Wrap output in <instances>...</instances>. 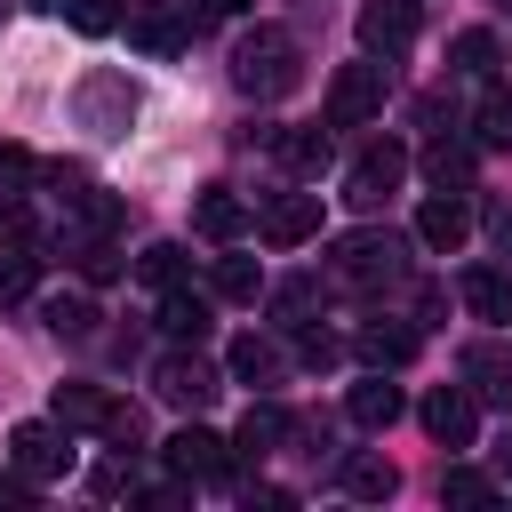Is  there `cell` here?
I'll list each match as a JSON object with an SVG mask.
<instances>
[{"mask_svg": "<svg viewBox=\"0 0 512 512\" xmlns=\"http://www.w3.org/2000/svg\"><path fill=\"white\" fill-rule=\"evenodd\" d=\"M304 80V56H296V40L280 32V24H256L240 48H232V88L240 96H288Z\"/></svg>", "mask_w": 512, "mask_h": 512, "instance_id": "6da1fadb", "label": "cell"}, {"mask_svg": "<svg viewBox=\"0 0 512 512\" xmlns=\"http://www.w3.org/2000/svg\"><path fill=\"white\" fill-rule=\"evenodd\" d=\"M72 120L88 128V136H128V120H136V80L128 72H112V64H96L80 88H72Z\"/></svg>", "mask_w": 512, "mask_h": 512, "instance_id": "7a4b0ae2", "label": "cell"}, {"mask_svg": "<svg viewBox=\"0 0 512 512\" xmlns=\"http://www.w3.org/2000/svg\"><path fill=\"white\" fill-rule=\"evenodd\" d=\"M8 464H16L32 488L64 480V472H72V440H64V424H56V416H48V424H16V432H8Z\"/></svg>", "mask_w": 512, "mask_h": 512, "instance_id": "3957f363", "label": "cell"}, {"mask_svg": "<svg viewBox=\"0 0 512 512\" xmlns=\"http://www.w3.org/2000/svg\"><path fill=\"white\" fill-rule=\"evenodd\" d=\"M336 280H352V288L400 280V240L392 232H344L336 240Z\"/></svg>", "mask_w": 512, "mask_h": 512, "instance_id": "277c9868", "label": "cell"}, {"mask_svg": "<svg viewBox=\"0 0 512 512\" xmlns=\"http://www.w3.org/2000/svg\"><path fill=\"white\" fill-rule=\"evenodd\" d=\"M384 112V64H344L328 88V128H360Z\"/></svg>", "mask_w": 512, "mask_h": 512, "instance_id": "5b68a950", "label": "cell"}, {"mask_svg": "<svg viewBox=\"0 0 512 512\" xmlns=\"http://www.w3.org/2000/svg\"><path fill=\"white\" fill-rule=\"evenodd\" d=\"M216 384H224V376H216L200 352H160V368H152V392H160L168 408H208Z\"/></svg>", "mask_w": 512, "mask_h": 512, "instance_id": "8992f818", "label": "cell"}, {"mask_svg": "<svg viewBox=\"0 0 512 512\" xmlns=\"http://www.w3.org/2000/svg\"><path fill=\"white\" fill-rule=\"evenodd\" d=\"M168 464H176V480H232V440H216L208 424H184V432H168Z\"/></svg>", "mask_w": 512, "mask_h": 512, "instance_id": "52a82bcc", "label": "cell"}, {"mask_svg": "<svg viewBox=\"0 0 512 512\" xmlns=\"http://www.w3.org/2000/svg\"><path fill=\"white\" fill-rule=\"evenodd\" d=\"M400 176H408V152H400V144H368V152L352 160V176H344V200H352V208H376Z\"/></svg>", "mask_w": 512, "mask_h": 512, "instance_id": "ba28073f", "label": "cell"}, {"mask_svg": "<svg viewBox=\"0 0 512 512\" xmlns=\"http://www.w3.org/2000/svg\"><path fill=\"white\" fill-rule=\"evenodd\" d=\"M256 232H264L272 248H296V240H312V232H320V192H280V200H264Z\"/></svg>", "mask_w": 512, "mask_h": 512, "instance_id": "9c48e42d", "label": "cell"}, {"mask_svg": "<svg viewBox=\"0 0 512 512\" xmlns=\"http://www.w3.org/2000/svg\"><path fill=\"white\" fill-rule=\"evenodd\" d=\"M408 40H416V0H368L360 8V48L368 56H392Z\"/></svg>", "mask_w": 512, "mask_h": 512, "instance_id": "30bf717a", "label": "cell"}, {"mask_svg": "<svg viewBox=\"0 0 512 512\" xmlns=\"http://www.w3.org/2000/svg\"><path fill=\"white\" fill-rule=\"evenodd\" d=\"M424 432H432L440 448H464V440L480 432V408H472V392H456V384H440V392L424 400Z\"/></svg>", "mask_w": 512, "mask_h": 512, "instance_id": "8fae6325", "label": "cell"}, {"mask_svg": "<svg viewBox=\"0 0 512 512\" xmlns=\"http://www.w3.org/2000/svg\"><path fill=\"white\" fill-rule=\"evenodd\" d=\"M416 240L440 248V256H456V248L472 240V208H464L456 192H448V200H424V208H416Z\"/></svg>", "mask_w": 512, "mask_h": 512, "instance_id": "7c38bea8", "label": "cell"}, {"mask_svg": "<svg viewBox=\"0 0 512 512\" xmlns=\"http://www.w3.org/2000/svg\"><path fill=\"white\" fill-rule=\"evenodd\" d=\"M192 224H200L208 240H240V232H248V200L224 192V184H208V192L192 200Z\"/></svg>", "mask_w": 512, "mask_h": 512, "instance_id": "4fadbf2b", "label": "cell"}, {"mask_svg": "<svg viewBox=\"0 0 512 512\" xmlns=\"http://www.w3.org/2000/svg\"><path fill=\"white\" fill-rule=\"evenodd\" d=\"M464 304L480 320H512V264H472L464 272Z\"/></svg>", "mask_w": 512, "mask_h": 512, "instance_id": "5bb4252c", "label": "cell"}, {"mask_svg": "<svg viewBox=\"0 0 512 512\" xmlns=\"http://www.w3.org/2000/svg\"><path fill=\"white\" fill-rule=\"evenodd\" d=\"M352 424L360 432H384V424H400V384H384V376H368V384H352Z\"/></svg>", "mask_w": 512, "mask_h": 512, "instance_id": "9a60e30c", "label": "cell"}, {"mask_svg": "<svg viewBox=\"0 0 512 512\" xmlns=\"http://www.w3.org/2000/svg\"><path fill=\"white\" fill-rule=\"evenodd\" d=\"M160 328H168V336H192V344H200V336H208V296L176 280V288L160 296Z\"/></svg>", "mask_w": 512, "mask_h": 512, "instance_id": "2e32d148", "label": "cell"}, {"mask_svg": "<svg viewBox=\"0 0 512 512\" xmlns=\"http://www.w3.org/2000/svg\"><path fill=\"white\" fill-rule=\"evenodd\" d=\"M352 344H360L368 368H400V360H416V336H408V328H384V320H368Z\"/></svg>", "mask_w": 512, "mask_h": 512, "instance_id": "e0dca14e", "label": "cell"}, {"mask_svg": "<svg viewBox=\"0 0 512 512\" xmlns=\"http://www.w3.org/2000/svg\"><path fill=\"white\" fill-rule=\"evenodd\" d=\"M280 440H288V408H272V400H264V408H248V416H240V440H232V448H240V456H272Z\"/></svg>", "mask_w": 512, "mask_h": 512, "instance_id": "ac0fdd59", "label": "cell"}, {"mask_svg": "<svg viewBox=\"0 0 512 512\" xmlns=\"http://www.w3.org/2000/svg\"><path fill=\"white\" fill-rule=\"evenodd\" d=\"M280 160H288L296 176H320V168L336 160V144H328V128H288V136H280Z\"/></svg>", "mask_w": 512, "mask_h": 512, "instance_id": "d6986e66", "label": "cell"}, {"mask_svg": "<svg viewBox=\"0 0 512 512\" xmlns=\"http://www.w3.org/2000/svg\"><path fill=\"white\" fill-rule=\"evenodd\" d=\"M424 176H432L440 192H464V184H472V144H448V136L424 144Z\"/></svg>", "mask_w": 512, "mask_h": 512, "instance_id": "ffe728a7", "label": "cell"}, {"mask_svg": "<svg viewBox=\"0 0 512 512\" xmlns=\"http://www.w3.org/2000/svg\"><path fill=\"white\" fill-rule=\"evenodd\" d=\"M464 376H472V392H480V400L512 408V368H504V360H496L488 344H472V352H464Z\"/></svg>", "mask_w": 512, "mask_h": 512, "instance_id": "44dd1931", "label": "cell"}, {"mask_svg": "<svg viewBox=\"0 0 512 512\" xmlns=\"http://www.w3.org/2000/svg\"><path fill=\"white\" fill-rule=\"evenodd\" d=\"M104 408H112V400H104L96 384H56V400H48L56 424H104Z\"/></svg>", "mask_w": 512, "mask_h": 512, "instance_id": "7402d4cb", "label": "cell"}, {"mask_svg": "<svg viewBox=\"0 0 512 512\" xmlns=\"http://www.w3.org/2000/svg\"><path fill=\"white\" fill-rule=\"evenodd\" d=\"M344 488H352L360 504H384V496L400 488V472H392L384 456H352V464H344Z\"/></svg>", "mask_w": 512, "mask_h": 512, "instance_id": "603a6c76", "label": "cell"}, {"mask_svg": "<svg viewBox=\"0 0 512 512\" xmlns=\"http://www.w3.org/2000/svg\"><path fill=\"white\" fill-rule=\"evenodd\" d=\"M472 136H480V144H496V152L512 144V88H504V80L480 96V112H472Z\"/></svg>", "mask_w": 512, "mask_h": 512, "instance_id": "cb8c5ba5", "label": "cell"}, {"mask_svg": "<svg viewBox=\"0 0 512 512\" xmlns=\"http://www.w3.org/2000/svg\"><path fill=\"white\" fill-rule=\"evenodd\" d=\"M448 64L472 72V80H488V72H496V32H456V40H448Z\"/></svg>", "mask_w": 512, "mask_h": 512, "instance_id": "d4e9b609", "label": "cell"}, {"mask_svg": "<svg viewBox=\"0 0 512 512\" xmlns=\"http://www.w3.org/2000/svg\"><path fill=\"white\" fill-rule=\"evenodd\" d=\"M256 288H264L256 256H216V296H232V304H256Z\"/></svg>", "mask_w": 512, "mask_h": 512, "instance_id": "484cf974", "label": "cell"}, {"mask_svg": "<svg viewBox=\"0 0 512 512\" xmlns=\"http://www.w3.org/2000/svg\"><path fill=\"white\" fill-rule=\"evenodd\" d=\"M232 376H248V384H272V376H280V344H264V336H240V344H232Z\"/></svg>", "mask_w": 512, "mask_h": 512, "instance_id": "4316f807", "label": "cell"}, {"mask_svg": "<svg viewBox=\"0 0 512 512\" xmlns=\"http://www.w3.org/2000/svg\"><path fill=\"white\" fill-rule=\"evenodd\" d=\"M40 288V256H24V248H0V304H24Z\"/></svg>", "mask_w": 512, "mask_h": 512, "instance_id": "83f0119b", "label": "cell"}, {"mask_svg": "<svg viewBox=\"0 0 512 512\" xmlns=\"http://www.w3.org/2000/svg\"><path fill=\"white\" fill-rule=\"evenodd\" d=\"M48 328H56V336H88V328H96V304H88V296H48Z\"/></svg>", "mask_w": 512, "mask_h": 512, "instance_id": "f1b7e54d", "label": "cell"}, {"mask_svg": "<svg viewBox=\"0 0 512 512\" xmlns=\"http://www.w3.org/2000/svg\"><path fill=\"white\" fill-rule=\"evenodd\" d=\"M144 280H152V288H176V280H184V248H176V240H152V248H144Z\"/></svg>", "mask_w": 512, "mask_h": 512, "instance_id": "f546056e", "label": "cell"}, {"mask_svg": "<svg viewBox=\"0 0 512 512\" xmlns=\"http://www.w3.org/2000/svg\"><path fill=\"white\" fill-rule=\"evenodd\" d=\"M96 432H104L120 456H128V448H144V416H136V408H120V400L104 408V424H96Z\"/></svg>", "mask_w": 512, "mask_h": 512, "instance_id": "4dcf8cb0", "label": "cell"}, {"mask_svg": "<svg viewBox=\"0 0 512 512\" xmlns=\"http://www.w3.org/2000/svg\"><path fill=\"white\" fill-rule=\"evenodd\" d=\"M440 496H448V504H488V496H496V480H488V472H472V464H456V472L440 480Z\"/></svg>", "mask_w": 512, "mask_h": 512, "instance_id": "1f68e13d", "label": "cell"}, {"mask_svg": "<svg viewBox=\"0 0 512 512\" xmlns=\"http://www.w3.org/2000/svg\"><path fill=\"white\" fill-rule=\"evenodd\" d=\"M64 16H72V32H88V40H96V32H112V24H120V0H64Z\"/></svg>", "mask_w": 512, "mask_h": 512, "instance_id": "d6a6232c", "label": "cell"}, {"mask_svg": "<svg viewBox=\"0 0 512 512\" xmlns=\"http://www.w3.org/2000/svg\"><path fill=\"white\" fill-rule=\"evenodd\" d=\"M296 360H304V368H336V360H344V344H336V336H320V328H304V336H296Z\"/></svg>", "mask_w": 512, "mask_h": 512, "instance_id": "836d02e7", "label": "cell"}, {"mask_svg": "<svg viewBox=\"0 0 512 512\" xmlns=\"http://www.w3.org/2000/svg\"><path fill=\"white\" fill-rule=\"evenodd\" d=\"M80 272H88L96 288H104V280H120V248H104V240H88V248H80Z\"/></svg>", "mask_w": 512, "mask_h": 512, "instance_id": "e575fe53", "label": "cell"}, {"mask_svg": "<svg viewBox=\"0 0 512 512\" xmlns=\"http://www.w3.org/2000/svg\"><path fill=\"white\" fill-rule=\"evenodd\" d=\"M32 240V216H24V200H0V248H24Z\"/></svg>", "mask_w": 512, "mask_h": 512, "instance_id": "d590c367", "label": "cell"}, {"mask_svg": "<svg viewBox=\"0 0 512 512\" xmlns=\"http://www.w3.org/2000/svg\"><path fill=\"white\" fill-rule=\"evenodd\" d=\"M24 176H40V160L24 144H0V184H24Z\"/></svg>", "mask_w": 512, "mask_h": 512, "instance_id": "8d00e7d4", "label": "cell"}, {"mask_svg": "<svg viewBox=\"0 0 512 512\" xmlns=\"http://www.w3.org/2000/svg\"><path fill=\"white\" fill-rule=\"evenodd\" d=\"M80 208H88V224H120V200H104V192H80Z\"/></svg>", "mask_w": 512, "mask_h": 512, "instance_id": "74e56055", "label": "cell"}, {"mask_svg": "<svg viewBox=\"0 0 512 512\" xmlns=\"http://www.w3.org/2000/svg\"><path fill=\"white\" fill-rule=\"evenodd\" d=\"M24 496H32V480H24L16 464H8V472H0V504H24Z\"/></svg>", "mask_w": 512, "mask_h": 512, "instance_id": "f35d334b", "label": "cell"}, {"mask_svg": "<svg viewBox=\"0 0 512 512\" xmlns=\"http://www.w3.org/2000/svg\"><path fill=\"white\" fill-rule=\"evenodd\" d=\"M496 472H504V480H512V432H504V440H496Z\"/></svg>", "mask_w": 512, "mask_h": 512, "instance_id": "ab89813d", "label": "cell"}, {"mask_svg": "<svg viewBox=\"0 0 512 512\" xmlns=\"http://www.w3.org/2000/svg\"><path fill=\"white\" fill-rule=\"evenodd\" d=\"M496 248H504V256H512V216H496Z\"/></svg>", "mask_w": 512, "mask_h": 512, "instance_id": "60d3db41", "label": "cell"}, {"mask_svg": "<svg viewBox=\"0 0 512 512\" xmlns=\"http://www.w3.org/2000/svg\"><path fill=\"white\" fill-rule=\"evenodd\" d=\"M208 8H216V16H240V8H256V0H208Z\"/></svg>", "mask_w": 512, "mask_h": 512, "instance_id": "b9f144b4", "label": "cell"}, {"mask_svg": "<svg viewBox=\"0 0 512 512\" xmlns=\"http://www.w3.org/2000/svg\"><path fill=\"white\" fill-rule=\"evenodd\" d=\"M32 8H64V0H32Z\"/></svg>", "mask_w": 512, "mask_h": 512, "instance_id": "7bdbcfd3", "label": "cell"}, {"mask_svg": "<svg viewBox=\"0 0 512 512\" xmlns=\"http://www.w3.org/2000/svg\"><path fill=\"white\" fill-rule=\"evenodd\" d=\"M496 8H512V0H496Z\"/></svg>", "mask_w": 512, "mask_h": 512, "instance_id": "ee69618b", "label": "cell"}]
</instances>
